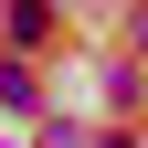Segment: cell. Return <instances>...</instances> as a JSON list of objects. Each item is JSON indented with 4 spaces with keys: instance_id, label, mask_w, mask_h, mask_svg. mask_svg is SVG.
<instances>
[{
    "instance_id": "6da1fadb",
    "label": "cell",
    "mask_w": 148,
    "mask_h": 148,
    "mask_svg": "<svg viewBox=\"0 0 148 148\" xmlns=\"http://www.w3.org/2000/svg\"><path fill=\"white\" fill-rule=\"evenodd\" d=\"M138 42H148V0H138Z\"/></svg>"
},
{
    "instance_id": "7a4b0ae2",
    "label": "cell",
    "mask_w": 148,
    "mask_h": 148,
    "mask_svg": "<svg viewBox=\"0 0 148 148\" xmlns=\"http://www.w3.org/2000/svg\"><path fill=\"white\" fill-rule=\"evenodd\" d=\"M106 148H138V138H106Z\"/></svg>"
}]
</instances>
